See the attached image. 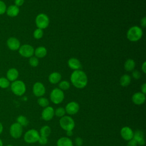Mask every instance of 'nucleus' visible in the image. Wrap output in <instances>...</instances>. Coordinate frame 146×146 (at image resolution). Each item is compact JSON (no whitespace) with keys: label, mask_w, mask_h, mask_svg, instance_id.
<instances>
[{"label":"nucleus","mask_w":146,"mask_h":146,"mask_svg":"<svg viewBox=\"0 0 146 146\" xmlns=\"http://www.w3.org/2000/svg\"><path fill=\"white\" fill-rule=\"evenodd\" d=\"M70 80L73 86L79 89L84 88L88 83V78L86 73L80 70L74 71L71 75Z\"/></svg>","instance_id":"1"},{"label":"nucleus","mask_w":146,"mask_h":146,"mask_svg":"<svg viewBox=\"0 0 146 146\" xmlns=\"http://www.w3.org/2000/svg\"><path fill=\"white\" fill-rule=\"evenodd\" d=\"M143 34V30L140 27L133 26L128 29L127 33V38L131 42H136L141 38Z\"/></svg>","instance_id":"2"},{"label":"nucleus","mask_w":146,"mask_h":146,"mask_svg":"<svg viewBox=\"0 0 146 146\" xmlns=\"http://www.w3.org/2000/svg\"><path fill=\"white\" fill-rule=\"evenodd\" d=\"M10 88L13 93L19 96L23 95L26 90L25 83L20 80H16L13 82L10 85Z\"/></svg>","instance_id":"3"},{"label":"nucleus","mask_w":146,"mask_h":146,"mask_svg":"<svg viewBox=\"0 0 146 146\" xmlns=\"http://www.w3.org/2000/svg\"><path fill=\"white\" fill-rule=\"evenodd\" d=\"M59 125L64 131H72L75 127V121L74 119L68 115H64L60 117L59 120Z\"/></svg>","instance_id":"4"},{"label":"nucleus","mask_w":146,"mask_h":146,"mask_svg":"<svg viewBox=\"0 0 146 146\" xmlns=\"http://www.w3.org/2000/svg\"><path fill=\"white\" fill-rule=\"evenodd\" d=\"M39 137L40 135L38 131L34 129H31L25 132L23 139L26 143L33 144L38 142Z\"/></svg>","instance_id":"5"},{"label":"nucleus","mask_w":146,"mask_h":146,"mask_svg":"<svg viewBox=\"0 0 146 146\" xmlns=\"http://www.w3.org/2000/svg\"><path fill=\"white\" fill-rule=\"evenodd\" d=\"M50 98L51 101L55 104L61 103L64 98V94L62 90L59 88H55L53 89L50 95Z\"/></svg>","instance_id":"6"},{"label":"nucleus","mask_w":146,"mask_h":146,"mask_svg":"<svg viewBox=\"0 0 146 146\" xmlns=\"http://www.w3.org/2000/svg\"><path fill=\"white\" fill-rule=\"evenodd\" d=\"M49 23L48 17L44 13L38 14L35 18V24L38 29L42 30L47 28L49 25Z\"/></svg>","instance_id":"7"},{"label":"nucleus","mask_w":146,"mask_h":146,"mask_svg":"<svg viewBox=\"0 0 146 146\" xmlns=\"http://www.w3.org/2000/svg\"><path fill=\"white\" fill-rule=\"evenodd\" d=\"M10 136L14 139H19L23 133V127L18 123H13L9 129Z\"/></svg>","instance_id":"8"},{"label":"nucleus","mask_w":146,"mask_h":146,"mask_svg":"<svg viewBox=\"0 0 146 146\" xmlns=\"http://www.w3.org/2000/svg\"><path fill=\"white\" fill-rule=\"evenodd\" d=\"M18 51L19 54L25 58H30L34 54V47L32 46L27 44L21 46L18 49Z\"/></svg>","instance_id":"9"},{"label":"nucleus","mask_w":146,"mask_h":146,"mask_svg":"<svg viewBox=\"0 0 146 146\" xmlns=\"http://www.w3.org/2000/svg\"><path fill=\"white\" fill-rule=\"evenodd\" d=\"M33 92L34 95L36 97H42L46 92V88L43 83L36 82L33 87Z\"/></svg>","instance_id":"10"},{"label":"nucleus","mask_w":146,"mask_h":146,"mask_svg":"<svg viewBox=\"0 0 146 146\" xmlns=\"http://www.w3.org/2000/svg\"><path fill=\"white\" fill-rule=\"evenodd\" d=\"M79 105L76 102H69L65 107L66 113L69 115H74L77 113L79 110Z\"/></svg>","instance_id":"11"},{"label":"nucleus","mask_w":146,"mask_h":146,"mask_svg":"<svg viewBox=\"0 0 146 146\" xmlns=\"http://www.w3.org/2000/svg\"><path fill=\"white\" fill-rule=\"evenodd\" d=\"M54 115V108L51 106H47L43 110L41 117L44 121H50L53 118Z\"/></svg>","instance_id":"12"},{"label":"nucleus","mask_w":146,"mask_h":146,"mask_svg":"<svg viewBox=\"0 0 146 146\" xmlns=\"http://www.w3.org/2000/svg\"><path fill=\"white\" fill-rule=\"evenodd\" d=\"M120 135L124 140L126 141H129L133 139V131L130 127L128 126H125L121 129Z\"/></svg>","instance_id":"13"},{"label":"nucleus","mask_w":146,"mask_h":146,"mask_svg":"<svg viewBox=\"0 0 146 146\" xmlns=\"http://www.w3.org/2000/svg\"><path fill=\"white\" fill-rule=\"evenodd\" d=\"M6 44L8 48L12 51L18 50L21 46V43L19 40L15 37L9 38L7 40Z\"/></svg>","instance_id":"14"},{"label":"nucleus","mask_w":146,"mask_h":146,"mask_svg":"<svg viewBox=\"0 0 146 146\" xmlns=\"http://www.w3.org/2000/svg\"><path fill=\"white\" fill-rule=\"evenodd\" d=\"M145 100V95L141 92L135 93L132 96V101L136 105H141Z\"/></svg>","instance_id":"15"},{"label":"nucleus","mask_w":146,"mask_h":146,"mask_svg":"<svg viewBox=\"0 0 146 146\" xmlns=\"http://www.w3.org/2000/svg\"><path fill=\"white\" fill-rule=\"evenodd\" d=\"M19 76V72L17 69L15 68H11L8 70L6 72V78L10 82H14L17 80Z\"/></svg>","instance_id":"16"},{"label":"nucleus","mask_w":146,"mask_h":146,"mask_svg":"<svg viewBox=\"0 0 146 146\" xmlns=\"http://www.w3.org/2000/svg\"><path fill=\"white\" fill-rule=\"evenodd\" d=\"M144 136V133L142 131L137 130L133 132V139L137 142V144L140 145H144L145 144V140Z\"/></svg>","instance_id":"17"},{"label":"nucleus","mask_w":146,"mask_h":146,"mask_svg":"<svg viewBox=\"0 0 146 146\" xmlns=\"http://www.w3.org/2000/svg\"><path fill=\"white\" fill-rule=\"evenodd\" d=\"M68 67L74 70H80L82 67V64L79 60L75 58H71L68 60Z\"/></svg>","instance_id":"18"},{"label":"nucleus","mask_w":146,"mask_h":146,"mask_svg":"<svg viewBox=\"0 0 146 146\" xmlns=\"http://www.w3.org/2000/svg\"><path fill=\"white\" fill-rule=\"evenodd\" d=\"M7 15L10 17H17L19 13V9L18 6L15 5L9 6L6 11Z\"/></svg>","instance_id":"19"},{"label":"nucleus","mask_w":146,"mask_h":146,"mask_svg":"<svg viewBox=\"0 0 146 146\" xmlns=\"http://www.w3.org/2000/svg\"><path fill=\"white\" fill-rule=\"evenodd\" d=\"M57 146H73L72 140L68 137H61L56 143Z\"/></svg>","instance_id":"20"},{"label":"nucleus","mask_w":146,"mask_h":146,"mask_svg":"<svg viewBox=\"0 0 146 146\" xmlns=\"http://www.w3.org/2000/svg\"><path fill=\"white\" fill-rule=\"evenodd\" d=\"M62 78L61 74L58 72H54L50 74L48 76V81L51 84H56L59 83Z\"/></svg>","instance_id":"21"},{"label":"nucleus","mask_w":146,"mask_h":146,"mask_svg":"<svg viewBox=\"0 0 146 146\" xmlns=\"http://www.w3.org/2000/svg\"><path fill=\"white\" fill-rule=\"evenodd\" d=\"M34 54L37 58H44L47 54V50L43 46H39L34 50Z\"/></svg>","instance_id":"22"},{"label":"nucleus","mask_w":146,"mask_h":146,"mask_svg":"<svg viewBox=\"0 0 146 146\" xmlns=\"http://www.w3.org/2000/svg\"><path fill=\"white\" fill-rule=\"evenodd\" d=\"M135 62L132 59H127L124 64V68L127 71H131L135 67Z\"/></svg>","instance_id":"23"},{"label":"nucleus","mask_w":146,"mask_h":146,"mask_svg":"<svg viewBox=\"0 0 146 146\" xmlns=\"http://www.w3.org/2000/svg\"><path fill=\"white\" fill-rule=\"evenodd\" d=\"M131 78L128 74L122 75L120 79V84L123 87H127L131 83Z\"/></svg>","instance_id":"24"},{"label":"nucleus","mask_w":146,"mask_h":146,"mask_svg":"<svg viewBox=\"0 0 146 146\" xmlns=\"http://www.w3.org/2000/svg\"><path fill=\"white\" fill-rule=\"evenodd\" d=\"M51 128L48 125H44L40 129L39 133L40 136L47 137L51 134Z\"/></svg>","instance_id":"25"},{"label":"nucleus","mask_w":146,"mask_h":146,"mask_svg":"<svg viewBox=\"0 0 146 146\" xmlns=\"http://www.w3.org/2000/svg\"><path fill=\"white\" fill-rule=\"evenodd\" d=\"M17 123L19 124L21 126H27L29 124V120L27 118L23 115H19L17 118Z\"/></svg>","instance_id":"26"},{"label":"nucleus","mask_w":146,"mask_h":146,"mask_svg":"<svg viewBox=\"0 0 146 146\" xmlns=\"http://www.w3.org/2000/svg\"><path fill=\"white\" fill-rule=\"evenodd\" d=\"M10 85V81L5 77L0 78V87L1 88H7Z\"/></svg>","instance_id":"27"},{"label":"nucleus","mask_w":146,"mask_h":146,"mask_svg":"<svg viewBox=\"0 0 146 146\" xmlns=\"http://www.w3.org/2000/svg\"><path fill=\"white\" fill-rule=\"evenodd\" d=\"M38 104L43 108H45L47 106H48L49 105V100L44 97H40L38 99Z\"/></svg>","instance_id":"28"},{"label":"nucleus","mask_w":146,"mask_h":146,"mask_svg":"<svg viewBox=\"0 0 146 146\" xmlns=\"http://www.w3.org/2000/svg\"><path fill=\"white\" fill-rule=\"evenodd\" d=\"M59 88L61 90L63 91V90H67L68 89L70 88V83L67 81V80H63L61 81L59 83Z\"/></svg>","instance_id":"29"},{"label":"nucleus","mask_w":146,"mask_h":146,"mask_svg":"<svg viewBox=\"0 0 146 146\" xmlns=\"http://www.w3.org/2000/svg\"><path fill=\"white\" fill-rule=\"evenodd\" d=\"M54 114L59 117H62L66 114L65 109L63 107H58L54 111Z\"/></svg>","instance_id":"30"},{"label":"nucleus","mask_w":146,"mask_h":146,"mask_svg":"<svg viewBox=\"0 0 146 146\" xmlns=\"http://www.w3.org/2000/svg\"><path fill=\"white\" fill-rule=\"evenodd\" d=\"M43 35V31L42 29H36L35 30V31H34L33 33V36L34 37V38L36 39H39L41 38H42Z\"/></svg>","instance_id":"31"},{"label":"nucleus","mask_w":146,"mask_h":146,"mask_svg":"<svg viewBox=\"0 0 146 146\" xmlns=\"http://www.w3.org/2000/svg\"><path fill=\"white\" fill-rule=\"evenodd\" d=\"M29 64L31 66L35 67L39 64V60L35 56H31L29 59Z\"/></svg>","instance_id":"32"},{"label":"nucleus","mask_w":146,"mask_h":146,"mask_svg":"<svg viewBox=\"0 0 146 146\" xmlns=\"http://www.w3.org/2000/svg\"><path fill=\"white\" fill-rule=\"evenodd\" d=\"M6 9L7 7L5 3L3 1L0 0V15L5 14L6 11Z\"/></svg>","instance_id":"33"},{"label":"nucleus","mask_w":146,"mask_h":146,"mask_svg":"<svg viewBox=\"0 0 146 146\" xmlns=\"http://www.w3.org/2000/svg\"><path fill=\"white\" fill-rule=\"evenodd\" d=\"M47 141H48V139H47V137H44V136H40L39 138V140L38 141V142L41 144V145H45L47 143Z\"/></svg>","instance_id":"34"},{"label":"nucleus","mask_w":146,"mask_h":146,"mask_svg":"<svg viewBox=\"0 0 146 146\" xmlns=\"http://www.w3.org/2000/svg\"><path fill=\"white\" fill-rule=\"evenodd\" d=\"M132 75L134 79L137 80L140 78L141 74L138 70H134L132 73Z\"/></svg>","instance_id":"35"},{"label":"nucleus","mask_w":146,"mask_h":146,"mask_svg":"<svg viewBox=\"0 0 146 146\" xmlns=\"http://www.w3.org/2000/svg\"><path fill=\"white\" fill-rule=\"evenodd\" d=\"M75 143L76 146H82L83 143V140L82 138L79 137H77L75 139Z\"/></svg>","instance_id":"36"},{"label":"nucleus","mask_w":146,"mask_h":146,"mask_svg":"<svg viewBox=\"0 0 146 146\" xmlns=\"http://www.w3.org/2000/svg\"><path fill=\"white\" fill-rule=\"evenodd\" d=\"M137 142L133 139H132L131 140L128 141L127 146H137Z\"/></svg>","instance_id":"37"},{"label":"nucleus","mask_w":146,"mask_h":146,"mask_svg":"<svg viewBox=\"0 0 146 146\" xmlns=\"http://www.w3.org/2000/svg\"><path fill=\"white\" fill-rule=\"evenodd\" d=\"M24 1L25 0H15L14 1L15 5L18 7L21 6L24 3Z\"/></svg>","instance_id":"38"},{"label":"nucleus","mask_w":146,"mask_h":146,"mask_svg":"<svg viewBox=\"0 0 146 146\" xmlns=\"http://www.w3.org/2000/svg\"><path fill=\"white\" fill-rule=\"evenodd\" d=\"M140 25L143 27H145L146 26V18L144 17L143 18H141L140 21Z\"/></svg>","instance_id":"39"},{"label":"nucleus","mask_w":146,"mask_h":146,"mask_svg":"<svg viewBox=\"0 0 146 146\" xmlns=\"http://www.w3.org/2000/svg\"><path fill=\"white\" fill-rule=\"evenodd\" d=\"M141 92L144 94H145L146 93V83H143L141 86Z\"/></svg>","instance_id":"40"},{"label":"nucleus","mask_w":146,"mask_h":146,"mask_svg":"<svg viewBox=\"0 0 146 146\" xmlns=\"http://www.w3.org/2000/svg\"><path fill=\"white\" fill-rule=\"evenodd\" d=\"M141 70L144 73H146V62H144L141 66Z\"/></svg>","instance_id":"41"},{"label":"nucleus","mask_w":146,"mask_h":146,"mask_svg":"<svg viewBox=\"0 0 146 146\" xmlns=\"http://www.w3.org/2000/svg\"><path fill=\"white\" fill-rule=\"evenodd\" d=\"M66 135H67V137L72 136L73 135L72 131H66Z\"/></svg>","instance_id":"42"},{"label":"nucleus","mask_w":146,"mask_h":146,"mask_svg":"<svg viewBox=\"0 0 146 146\" xmlns=\"http://www.w3.org/2000/svg\"><path fill=\"white\" fill-rule=\"evenodd\" d=\"M3 130V126L2 124V123L0 122V135L2 133Z\"/></svg>","instance_id":"43"},{"label":"nucleus","mask_w":146,"mask_h":146,"mask_svg":"<svg viewBox=\"0 0 146 146\" xmlns=\"http://www.w3.org/2000/svg\"><path fill=\"white\" fill-rule=\"evenodd\" d=\"M3 141H2V140L0 139V146H3Z\"/></svg>","instance_id":"44"},{"label":"nucleus","mask_w":146,"mask_h":146,"mask_svg":"<svg viewBox=\"0 0 146 146\" xmlns=\"http://www.w3.org/2000/svg\"><path fill=\"white\" fill-rule=\"evenodd\" d=\"M6 146H13V145H11V144H8V145H7Z\"/></svg>","instance_id":"45"}]
</instances>
